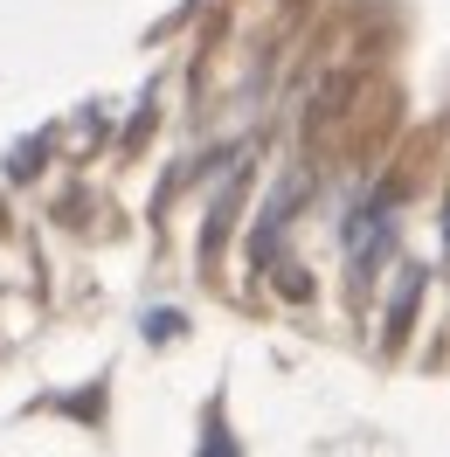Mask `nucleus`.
<instances>
[{
	"label": "nucleus",
	"mask_w": 450,
	"mask_h": 457,
	"mask_svg": "<svg viewBox=\"0 0 450 457\" xmlns=\"http://www.w3.org/2000/svg\"><path fill=\"white\" fill-rule=\"evenodd\" d=\"M339 250H346V298L367 305L381 270L402 250V180H374V187L354 195L346 222H339Z\"/></svg>",
	"instance_id": "nucleus-1"
},
{
	"label": "nucleus",
	"mask_w": 450,
	"mask_h": 457,
	"mask_svg": "<svg viewBox=\"0 0 450 457\" xmlns=\"http://www.w3.org/2000/svg\"><path fill=\"white\" fill-rule=\"evenodd\" d=\"M312 201V173L305 167H284L278 187L263 195V208H256L250 222V270H278L284 263V228H291V215Z\"/></svg>",
	"instance_id": "nucleus-2"
},
{
	"label": "nucleus",
	"mask_w": 450,
	"mask_h": 457,
	"mask_svg": "<svg viewBox=\"0 0 450 457\" xmlns=\"http://www.w3.org/2000/svg\"><path fill=\"white\" fill-rule=\"evenodd\" d=\"M422 291H429V270H422L416 257L395 263V291H388V305H381V353H402V346H409L416 312H422Z\"/></svg>",
	"instance_id": "nucleus-3"
},
{
	"label": "nucleus",
	"mask_w": 450,
	"mask_h": 457,
	"mask_svg": "<svg viewBox=\"0 0 450 457\" xmlns=\"http://www.w3.org/2000/svg\"><path fill=\"white\" fill-rule=\"evenodd\" d=\"M243 195H250V160H243V167H229V180L215 187V201H208V222H201V270H215V257H222V243H229V228H236Z\"/></svg>",
	"instance_id": "nucleus-4"
},
{
	"label": "nucleus",
	"mask_w": 450,
	"mask_h": 457,
	"mask_svg": "<svg viewBox=\"0 0 450 457\" xmlns=\"http://www.w3.org/2000/svg\"><path fill=\"white\" fill-rule=\"evenodd\" d=\"M42 160H49V139H21L14 153H7V180H35Z\"/></svg>",
	"instance_id": "nucleus-5"
},
{
	"label": "nucleus",
	"mask_w": 450,
	"mask_h": 457,
	"mask_svg": "<svg viewBox=\"0 0 450 457\" xmlns=\"http://www.w3.org/2000/svg\"><path fill=\"white\" fill-rule=\"evenodd\" d=\"M346 90H354V77H333V84L312 97V118H305V125H333V118H339V97H346Z\"/></svg>",
	"instance_id": "nucleus-6"
},
{
	"label": "nucleus",
	"mask_w": 450,
	"mask_h": 457,
	"mask_svg": "<svg viewBox=\"0 0 450 457\" xmlns=\"http://www.w3.org/2000/svg\"><path fill=\"white\" fill-rule=\"evenodd\" d=\"M201 457H236V436H229V423H222V409L208 416V436H201Z\"/></svg>",
	"instance_id": "nucleus-7"
},
{
	"label": "nucleus",
	"mask_w": 450,
	"mask_h": 457,
	"mask_svg": "<svg viewBox=\"0 0 450 457\" xmlns=\"http://www.w3.org/2000/svg\"><path fill=\"white\" fill-rule=\"evenodd\" d=\"M278 291L305 305V298H312V278H305V263H278Z\"/></svg>",
	"instance_id": "nucleus-8"
},
{
	"label": "nucleus",
	"mask_w": 450,
	"mask_h": 457,
	"mask_svg": "<svg viewBox=\"0 0 450 457\" xmlns=\"http://www.w3.org/2000/svg\"><path fill=\"white\" fill-rule=\"evenodd\" d=\"M180 333V312H146V340H173Z\"/></svg>",
	"instance_id": "nucleus-9"
},
{
	"label": "nucleus",
	"mask_w": 450,
	"mask_h": 457,
	"mask_svg": "<svg viewBox=\"0 0 450 457\" xmlns=\"http://www.w3.org/2000/svg\"><path fill=\"white\" fill-rule=\"evenodd\" d=\"M437 243H444V270H450V187H444V208H437Z\"/></svg>",
	"instance_id": "nucleus-10"
}]
</instances>
